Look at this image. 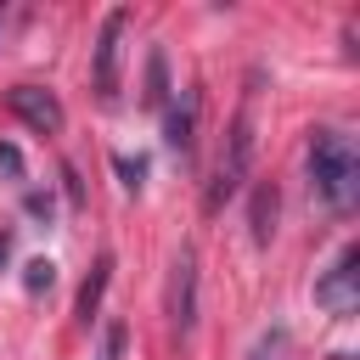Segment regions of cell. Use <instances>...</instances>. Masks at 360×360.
Returning <instances> with one entry per match:
<instances>
[{
	"label": "cell",
	"mask_w": 360,
	"mask_h": 360,
	"mask_svg": "<svg viewBox=\"0 0 360 360\" xmlns=\"http://www.w3.org/2000/svg\"><path fill=\"white\" fill-rule=\"evenodd\" d=\"M304 163H309V191H315L332 214H349L354 197H360V152H354V141H349L343 129L321 124V129H309Z\"/></svg>",
	"instance_id": "cell-1"
},
{
	"label": "cell",
	"mask_w": 360,
	"mask_h": 360,
	"mask_svg": "<svg viewBox=\"0 0 360 360\" xmlns=\"http://www.w3.org/2000/svg\"><path fill=\"white\" fill-rule=\"evenodd\" d=\"M248 169H253V90L242 96V107H236V118H231V129H225V146H219L214 180H208V191H202V208L219 214V208L242 191Z\"/></svg>",
	"instance_id": "cell-2"
},
{
	"label": "cell",
	"mask_w": 360,
	"mask_h": 360,
	"mask_svg": "<svg viewBox=\"0 0 360 360\" xmlns=\"http://www.w3.org/2000/svg\"><path fill=\"white\" fill-rule=\"evenodd\" d=\"M315 304L332 309V315H354V309H360V248H354V242H349V248L332 259V270L315 281Z\"/></svg>",
	"instance_id": "cell-3"
},
{
	"label": "cell",
	"mask_w": 360,
	"mask_h": 360,
	"mask_svg": "<svg viewBox=\"0 0 360 360\" xmlns=\"http://www.w3.org/2000/svg\"><path fill=\"white\" fill-rule=\"evenodd\" d=\"M124 28H129V11L118 6V11H107L101 34H96V68H90V84H96V96H101V101H112V96H118V56H124Z\"/></svg>",
	"instance_id": "cell-4"
},
{
	"label": "cell",
	"mask_w": 360,
	"mask_h": 360,
	"mask_svg": "<svg viewBox=\"0 0 360 360\" xmlns=\"http://www.w3.org/2000/svg\"><path fill=\"white\" fill-rule=\"evenodd\" d=\"M6 107H11L28 129H39V135H62V124H68L62 101H56L45 84H11V90H6Z\"/></svg>",
	"instance_id": "cell-5"
},
{
	"label": "cell",
	"mask_w": 360,
	"mask_h": 360,
	"mask_svg": "<svg viewBox=\"0 0 360 360\" xmlns=\"http://www.w3.org/2000/svg\"><path fill=\"white\" fill-rule=\"evenodd\" d=\"M169 321L180 338L197 326V248H180L169 264Z\"/></svg>",
	"instance_id": "cell-6"
},
{
	"label": "cell",
	"mask_w": 360,
	"mask_h": 360,
	"mask_svg": "<svg viewBox=\"0 0 360 360\" xmlns=\"http://www.w3.org/2000/svg\"><path fill=\"white\" fill-rule=\"evenodd\" d=\"M191 129H197V90L186 84V90H180V101L169 107V124H163V141H169V146H174V152L186 158V152H191Z\"/></svg>",
	"instance_id": "cell-7"
},
{
	"label": "cell",
	"mask_w": 360,
	"mask_h": 360,
	"mask_svg": "<svg viewBox=\"0 0 360 360\" xmlns=\"http://www.w3.org/2000/svg\"><path fill=\"white\" fill-rule=\"evenodd\" d=\"M276 208H281V202H276V186H270V180L253 186V208H248V219H253V242H259V248L276 236Z\"/></svg>",
	"instance_id": "cell-8"
},
{
	"label": "cell",
	"mask_w": 360,
	"mask_h": 360,
	"mask_svg": "<svg viewBox=\"0 0 360 360\" xmlns=\"http://www.w3.org/2000/svg\"><path fill=\"white\" fill-rule=\"evenodd\" d=\"M248 360H298V354H292V332H287V326L259 332V343H253V354H248Z\"/></svg>",
	"instance_id": "cell-9"
},
{
	"label": "cell",
	"mask_w": 360,
	"mask_h": 360,
	"mask_svg": "<svg viewBox=\"0 0 360 360\" xmlns=\"http://www.w3.org/2000/svg\"><path fill=\"white\" fill-rule=\"evenodd\" d=\"M107 270H112V259L101 253V259H96V270H90V281L79 287V321H90V315H96V304H101V287H107Z\"/></svg>",
	"instance_id": "cell-10"
},
{
	"label": "cell",
	"mask_w": 360,
	"mask_h": 360,
	"mask_svg": "<svg viewBox=\"0 0 360 360\" xmlns=\"http://www.w3.org/2000/svg\"><path fill=\"white\" fill-rule=\"evenodd\" d=\"M146 84H152V90H146V101L158 107V101H163V56H152V68H146Z\"/></svg>",
	"instance_id": "cell-11"
},
{
	"label": "cell",
	"mask_w": 360,
	"mask_h": 360,
	"mask_svg": "<svg viewBox=\"0 0 360 360\" xmlns=\"http://www.w3.org/2000/svg\"><path fill=\"white\" fill-rule=\"evenodd\" d=\"M118 174H124V186H129V191H141V174H146V163H141V158H118Z\"/></svg>",
	"instance_id": "cell-12"
},
{
	"label": "cell",
	"mask_w": 360,
	"mask_h": 360,
	"mask_svg": "<svg viewBox=\"0 0 360 360\" xmlns=\"http://www.w3.org/2000/svg\"><path fill=\"white\" fill-rule=\"evenodd\" d=\"M51 281H56V270H51L45 259H34V264H28V292H39V287H51Z\"/></svg>",
	"instance_id": "cell-13"
},
{
	"label": "cell",
	"mask_w": 360,
	"mask_h": 360,
	"mask_svg": "<svg viewBox=\"0 0 360 360\" xmlns=\"http://www.w3.org/2000/svg\"><path fill=\"white\" fill-rule=\"evenodd\" d=\"M96 360H124V326H107V343H101Z\"/></svg>",
	"instance_id": "cell-14"
},
{
	"label": "cell",
	"mask_w": 360,
	"mask_h": 360,
	"mask_svg": "<svg viewBox=\"0 0 360 360\" xmlns=\"http://www.w3.org/2000/svg\"><path fill=\"white\" fill-rule=\"evenodd\" d=\"M6 253H11V236H0V259H6Z\"/></svg>",
	"instance_id": "cell-15"
}]
</instances>
